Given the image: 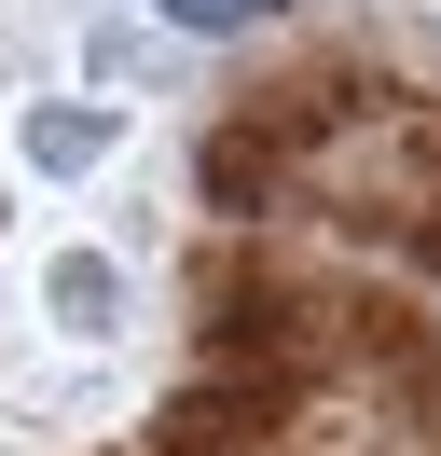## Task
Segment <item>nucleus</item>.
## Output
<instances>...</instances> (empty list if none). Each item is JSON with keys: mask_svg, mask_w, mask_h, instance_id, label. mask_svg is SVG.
I'll use <instances>...</instances> for the list:
<instances>
[{"mask_svg": "<svg viewBox=\"0 0 441 456\" xmlns=\"http://www.w3.org/2000/svg\"><path fill=\"white\" fill-rule=\"evenodd\" d=\"M28 152H42V167H97V152H110V111H42Z\"/></svg>", "mask_w": 441, "mask_h": 456, "instance_id": "nucleus-1", "label": "nucleus"}, {"mask_svg": "<svg viewBox=\"0 0 441 456\" xmlns=\"http://www.w3.org/2000/svg\"><path fill=\"white\" fill-rule=\"evenodd\" d=\"M55 305H69V318H110V263L69 249V263H55Z\"/></svg>", "mask_w": 441, "mask_h": 456, "instance_id": "nucleus-2", "label": "nucleus"}, {"mask_svg": "<svg viewBox=\"0 0 441 456\" xmlns=\"http://www.w3.org/2000/svg\"><path fill=\"white\" fill-rule=\"evenodd\" d=\"M276 0H165V28H262Z\"/></svg>", "mask_w": 441, "mask_h": 456, "instance_id": "nucleus-3", "label": "nucleus"}, {"mask_svg": "<svg viewBox=\"0 0 441 456\" xmlns=\"http://www.w3.org/2000/svg\"><path fill=\"white\" fill-rule=\"evenodd\" d=\"M0 222H14V208H0Z\"/></svg>", "mask_w": 441, "mask_h": 456, "instance_id": "nucleus-4", "label": "nucleus"}]
</instances>
